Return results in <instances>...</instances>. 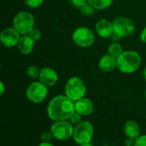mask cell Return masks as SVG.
<instances>
[{
	"mask_svg": "<svg viewBox=\"0 0 146 146\" xmlns=\"http://www.w3.org/2000/svg\"><path fill=\"white\" fill-rule=\"evenodd\" d=\"M75 111V102L65 95L53 97L47 106V114L54 121L68 119Z\"/></svg>",
	"mask_w": 146,
	"mask_h": 146,
	"instance_id": "obj_1",
	"label": "cell"
},
{
	"mask_svg": "<svg viewBox=\"0 0 146 146\" xmlns=\"http://www.w3.org/2000/svg\"><path fill=\"white\" fill-rule=\"evenodd\" d=\"M142 58L136 51H124L117 58V68L124 74H131L136 72L140 67Z\"/></svg>",
	"mask_w": 146,
	"mask_h": 146,
	"instance_id": "obj_2",
	"label": "cell"
},
{
	"mask_svg": "<svg viewBox=\"0 0 146 146\" xmlns=\"http://www.w3.org/2000/svg\"><path fill=\"white\" fill-rule=\"evenodd\" d=\"M86 85L84 80L77 76L70 78L64 86V94L73 102H77L84 97L86 94Z\"/></svg>",
	"mask_w": 146,
	"mask_h": 146,
	"instance_id": "obj_3",
	"label": "cell"
},
{
	"mask_svg": "<svg viewBox=\"0 0 146 146\" xmlns=\"http://www.w3.org/2000/svg\"><path fill=\"white\" fill-rule=\"evenodd\" d=\"M13 28L23 35H29L35 28V17L28 11H21L13 20Z\"/></svg>",
	"mask_w": 146,
	"mask_h": 146,
	"instance_id": "obj_4",
	"label": "cell"
},
{
	"mask_svg": "<svg viewBox=\"0 0 146 146\" xmlns=\"http://www.w3.org/2000/svg\"><path fill=\"white\" fill-rule=\"evenodd\" d=\"M72 40L78 46L84 48L94 44L96 36L94 32L88 27H79L72 33Z\"/></svg>",
	"mask_w": 146,
	"mask_h": 146,
	"instance_id": "obj_5",
	"label": "cell"
},
{
	"mask_svg": "<svg viewBox=\"0 0 146 146\" xmlns=\"http://www.w3.org/2000/svg\"><path fill=\"white\" fill-rule=\"evenodd\" d=\"M94 134V128L91 123L89 121H81L76 127H74V131H73V138L75 142L80 145L88 143L92 139Z\"/></svg>",
	"mask_w": 146,
	"mask_h": 146,
	"instance_id": "obj_6",
	"label": "cell"
},
{
	"mask_svg": "<svg viewBox=\"0 0 146 146\" xmlns=\"http://www.w3.org/2000/svg\"><path fill=\"white\" fill-rule=\"evenodd\" d=\"M113 33L117 34L121 39L131 35L135 31V24L133 21L125 17H116L113 22Z\"/></svg>",
	"mask_w": 146,
	"mask_h": 146,
	"instance_id": "obj_7",
	"label": "cell"
},
{
	"mask_svg": "<svg viewBox=\"0 0 146 146\" xmlns=\"http://www.w3.org/2000/svg\"><path fill=\"white\" fill-rule=\"evenodd\" d=\"M47 94V86L41 82H33L29 85L26 90V96L28 99L34 103L42 102L46 98Z\"/></svg>",
	"mask_w": 146,
	"mask_h": 146,
	"instance_id": "obj_8",
	"label": "cell"
},
{
	"mask_svg": "<svg viewBox=\"0 0 146 146\" xmlns=\"http://www.w3.org/2000/svg\"><path fill=\"white\" fill-rule=\"evenodd\" d=\"M74 127L70 121L58 120L51 126V132L52 136L58 140H66L73 135Z\"/></svg>",
	"mask_w": 146,
	"mask_h": 146,
	"instance_id": "obj_9",
	"label": "cell"
},
{
	"mask_svg": "<svg viewBox=\"0 0 146 146\" xmlns=\"http://www.w3.org/2000/svg\"><path fill=\"white\" fill-rule=\"evenodd\" d=\"M20 38V34L14 28H7L0 33V42L7 47L17 45Z\"/></svg>",
	"mask_w": 146,
	"mask_h": 146,
	"instance_id": "obj_10",
	"label": "cell"
},
{
	"mask_svg": "<svg viewBox=\"0 0 146 146\" xmlns=\"http://www.w3.org/2000/svg\"><path fill=\"white\" fill-rule=\"evenodd\" d=\"M39 80L42 84H44L47 87H52L54 86L58 80V73L55 70H53L51 67H44L40 69Z\"/></svg>",
	"mask_w": 146,
	"mask_h": 146,
	"instance_id": "obj_11",
	"label": "cell"
},
{
	"mask_svg": "<svg viewBox=\"0 0 146 146\" xmlns=\"http://www.w3.org/2000/svg\"><path fill=\"white\" fill-rule=\"evenodd\" d=\"M96 32L97 35L101 38H110L113 32V23L109 22L108 20L106 19H101L99 20L96 25H95Z\"/></svg>",
	"mask_w": 146,
	"mask_h": 146,
	"instance_id": "obj_12",
	"label": "cell"
},
{
	"mask_svg": "<svg viewBox=\"0 0 146 146\" xmlns=\"http://www.w3.org/2000/svg\"><path fill=\"white\" fill-rule=\"evenodd\" d=\"M95 108L93 102L89 99L83 97L78 101L75 102V111L82 116H87L93 113Z\"/></svg>",
	"mask_w": 146,
	"mask_h": 146,
	"instance_id": "obj_13",
	"label": "cell"
},
{
	"mask_svg": "<svg viewBox=\"0 0 146 146\" xmlns=\"http://www.w3.org/2000/svg\"><path fill=\"white\" fill-rule=\"evenodd\" d=\"M98 68L102 72H111L117 68V58L108 53L105 54L99 59Z\"/></svg>",
	"mask_w": 146,
	"mask_h": 146,
	"instance_id": "obj_14",
	"label": "cell"
},
{
	"mask_svg": "<svg viewBox=\"0 0 146 146\" xmlns=\"http://www.w3.org/2000/svg\"><path fill=\"white\" fill-rule=\"evenodd\" d=\"M17 47L23 54H29L34 50L35 40L29 35H23L19 40Z\"/></svg>",
	"mask_w": 146,
	"mask_h": 146,
	"instance_id": "obj_15",
	"label": "cell"
},
{
	"mask_svg": "<svg viewBox=\"0 0 146 146\" xmlns=\"http://www.w3.org/2000/svg\"><path fill=\"white\" fill-rule=\"evenodd\" d=\"M124 131L125 134L127 137L131 138H137L140 134V128L138 124H137L135 121L132 120H128L125 124L124 126Z\"/></svg>",
	"mask_w": 146,
	"mask_h": 146,
	"instance_id": "obj_16",
	"label": "cell"
},
{
	"mask_svg": "<svg viewBox=\"0 0 146 146\" xmlns=\"http://www.w3.org/2000/svg\"><path fill=\"white\" fill-rule=\"evenodd\" d=\"M87 1L96 10L103 11V10H107L113 5V0H87Z\"/></svg>",
	"mask_w": 146,
	"mask_h": 146,
	"instance_id": "obj_17",
	"label": "cell"
},
{
	"mask_svg": "<svg viewBox=\"0 0 146 146\" xmlns=\"http://www.w3.org/2000/svg\"><path fill=\"white\" fill-rule=\"evenodd\" d=\"M124 52L123 47L121 46V44H119V42H113L111 43L108 47V53L110 54L111 56L114 57V58H118L122 52Z\"/></svg>",
	"mask_w": 146,
	"mask_h": 146,
	"instance_id": "obj_18",
	"label": "cell"
},
{
	"mask_svg": "<svg viewBox=\"0 0 146 146\" xmlns=\"http://www.w3.org/2000/svg\"><path fill=\"white\" fill-rule=\"evenodd\" d=\"M79 11L82 13V15H84L85 17H90V16H92V15L95 14V12H96V10L90 4L86 3L84 5H83L82 7L79 8Z\"/></svg>",
	"mask_w": 146,
	"mask_h": 146,
	"instance_id": "obj_19",
	"label": "cell"
},
{
	"mask_svg": "<svg viewBox=\"0 0 146 146\" xmlns=\"http://www.w3.org/2000/svg\"><path fill=\"white\" fill-rule=\"evenodd\" d=\"M40 72V70L37 66H35V65H31V66H29L27 69V74H28V76L29 78H33V79L39 78Z\"/></svg>",
	"mask_w": 146,
	"mask_h": 146,
	"instance_id": "obj_20",
	"label": "cell"
},
{
	"mask_svg": "<svg viewBox=\"0 0 146 146\" xmlns=\"http://www.w3.org/2000/svg\"><path fill=\"white\" fill-rule=\"evenodd\" d=\"M28 7L32 9H36L43 4V0H24Z\"/></svg>",
	"mask_w": 146,
	"mask_h": 146,
	"instance_id": "obj_21",
	"label": "cell"
},
{
	"mask_svg": "<svg viewBox=\"0 0 146 146\" xmlns=\"http://www.w3.org/2000/svg\"><path fill=\"white\" fill-rule=\"evenodd\" d=\"M81 114H79L78 112L74 111L70 116V118L68 119L70 120V122L71 124H75V125H78V123L81 122Z\"/></svg>",
	"mask_w": 146,
	"mask_h": 146,
	"instance_id": "obj_22",
	"label": "cell"
},
{
	"mask_svg": "<svg viewBox=\"0 0 146 146\" xmlns=\"http://www.w3.org/2000/svg\"><path fill=\"white\" fill-rule=\"evenodd\" d=\"M29 35L35 40V41H36V40H39L40 38H41V32L38 29H33L30 32H29Z\"/></svg>",
	"mask_w": 146,
	"mask_h": 146,
	"instance_id": "obj_23",
	"label": "cell"
},
{
	"mask_svg": "<svg viewBox=\"0 0 146 146\" xmlns=\"http://www.w3.org/2000/svg\"><path fill=\"white\" fill-rule=\"evenodd\" d=\"M70 3L71 4L72 6L79 9L80 7L84 5L86 3H88V1L87 0H70Z\"/></svg>",
	"mask_w": 146,
	"mask_h": 146,
	"instance_id": "obj_24",
	"label": "cell"
},
{
	"mask_svg": "<svg viewBox=\"0 0 146 146\" xmlns=\"http://www.w3.org/2000/svg\"><path fill=\"white\" fill-rule=\"evenodd\" d=\"M134 146H146V135L139 136L136 138Z\"/></svg>",
	"mask_w": 146,
	"mask_h": 146,
	"instance_id": "obj_25",
	"label": "cell"
},
{
	"mask_svg": "<svg viewBox=\"0 0 146 146\" xmlns=\"http://www.w3.org/2000/svg\"><path fill=\"white\" fill-rule=\"evenodd\" d=\"M52 137H53V136H52V134L51 131H50V132H49V131H46V132L42 133V135H41V138H42V140L45 141V142L49 141V140L52 138Z\"/></svg>",
	"mask_w": 146,
	"mask_h": 146,
	"instance_id": "obj_26",
	"label": "cell"
},
{
	"mask_svg": "<svg viewBox=\"0 0 146 146\" xmlns=\"http://www.w3.org/2000/svg\"><path fill=\"white\" fill-rule=\"evenodd\" d=\"M140 40L142 42L146 44V27H144L140 33Z\"/></svg>",
	"mask_w": 146,
	"mask_h": 146,
	"instance_id": "obj_27",
	"label": "cell"
},
{
	"mask_svg": "<svg viewBox=\"0 0 146 146\" xmlns=\"http://www.w3.org/2000/svg\"><path fill=\"white\" fill-rule=\"evenodd\" d=\"M110 39H111V40H112L113 42H118L121 38H120L117 34H115V33H113V32L112 35L110 36Z\"/></svg>",
	"mask_w": 146,
	"mask_h": 146,
	"instance_id": "obj_28",
	"label": "cell"
},
{
	"mask_svg": "<svg viewBox=\"0 0 146 146\" xmlns=\"http://www.w3.org/2000/svg\"><path fill=\"white\" fill-rule=\"evenodd\" d=\"M135 140H136V139H135ZM135 140H134V138L127 137V139H126V145H127V146H132V145H134Z\"/></svg>",
	"mask_w": 146,
	"mask_h": 146,
	"instance_id": "obj_29",
	"label": "cell"
},
{
	"mask_svg": "<svg viewBox=\"0 0 146 146\" xmlns=\"http://www.w3.org/2000/svg\"><path fill=\"white\" fill-rule=\"evenodd\" d=\"M5 90V84H4L1 81H0V96H2V95L4 94Z\"/></svg>",
	"mask_w": 146,
	"mask_h": 146,
	"instance_id": "obj_30",
	"label": "cell"
},
{
	"mask_svg": "<svg viewBox=\"0 0 146 146\" xmlns=\"http://www.w3.org/2000/svg\"><path fill=\"white\" fill-rule=\"evenodd\" d=\"M38 146H53L52 143H48V142H43V143H40Z\"/></svg>",
	"mask_w": 146,
	"mask_h": 146,
	"instance_id": "obj_31",
	"label": "cell"
},
{
	"mask_svg": "<svg viewBox=\"0 0 146 146\" xmlns=\"http://www.w3.org/2000/svg\"><path fill=\"white\" fill-rule=\"evenodd\" d=\"M143 79H144L145 82H146V66H145V68H144L143 70Z\"/></svg>",
	"mask_w": 146,
	"mask_h": 146,
	"instance_id": "obj_32",
	"label": "cell"
},
{
	"mask_svg": "<svg viewBox=\"0 0 146 146\" xmlns=\"http://www.w3.org/2000/svg\"><path fill=\"white\" fill-rule=\"evenodd\" d=\"M81 146H93L92 144H90V143H85V144H83V145H81Z\"/></svg>",
	"mask_w": 146,
	"mask_h": 146,
	"instance_id": "obj_33",
	"label": "cell"
},
{
	"mask_svg": "<svg viewBox=\"0 0 146 146\" xmlns=\"http://www.w3.org/2000/svg\"><path fill=\"white\" fill-rule=\"evenodd\" d=\"M144 96H145V100H146V90H145V94H144Z\"/></svg>",
	"mask_w": 146,
	"mask_h": 146,
	"instance_id": "obj_34",
	"label": "cell"
},
{
	"mask_svg": "<svg viewBox=\"0 0 146 146\" xmlns=\"http://www.w3.org/2000/svg\"><path fill=\"white\" fill-rule=\"evenodd\" d=\"M0 67H1V64H0Z\"/></svg>",
	"mask_w": 146,
	"mask_h": 146,
	"instance_id": "obj_35",
	"label": "cell"
}]
</instances>
